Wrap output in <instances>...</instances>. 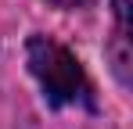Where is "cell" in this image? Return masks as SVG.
Listing matches in <instances>:
<instances>
[{"mask_svg": "<svg viewBox=\"0 0 133 129\" xmlns=\"http://www.w3.org/2000/svg\"><path fill=\"white\" fill-rule=\"evenodd\" d=\"M25 61H29L32 79L43 90L47 104H54V108H94V86H90L79 58L65 43L50 40V36H29Z\"/></svg>", "mask_w": 133, "mask_h": 129, "instance_id": "6da1fadb", "label": "cell"}, {"mask_svg": "<svg viewBox=\"0 0 133 129\" xmlns=\"http://www.w3.org/2000/svg\"><path fill=\"white\" fill-rule=\"evenodd\" d=\"M108 58L119 83L130 86V0H115V32L108 43Z\"/></svg>", "mask_w": 133, "mask_h": 129, "instance_id": "7a4b0ae2", "label": "cell"}, {"mask_svg": "<svg viewBox=\"0 0 133 129\" xmlns=\"http://www.w3.org/2000/svg\"><path fill=\"white\" fill-rule=\"evenodd\" d=\"M47 4H54V7H65V11H76V7H87L94 0H47Z\"/></svg>", "mask_w": 133, "mask_h": 129, "instance_id": "3957f363", "label": "cell"}]
</instances>
